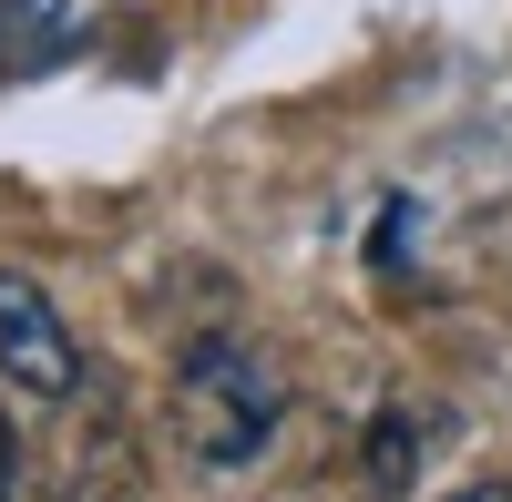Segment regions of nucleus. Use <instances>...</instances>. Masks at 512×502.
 <instances>
[{"mask_svg":"<svg viewBox=\"0 0 512 502\" xmlns=\"http://www.w3.org/2000/svg\"><path fill=\"white\" fill-rule=\"evenodd\" d=\"M277 410H287V380H277V359L256 349V339H195L185 369H175V441L195 451V462H256V451L277 441Z\"/></svg>","mask_w":512,"mask_h":502,"instance_id":"f257e3e1","label":"nucleus"},{"mask_svg":"<svg viewBox=\"0 0 512 502\" xmlns=\"http://www.w3.org/2000/svg\"><path fill=\"white\" fill-rule=\"evenodd\" d=\"M0 369H11V390H31V400H62L82 380V359L62 339L52 298H41V277H21V267H0Z\"/></svg>","mask_w":512,"mask_h":502,"instance_id":"f03ea898","label":"nucleus"},{"mask_svg":"<svg viewBox=\"0 0 512 502\" xmlns=\"http://www.w3.org/2000/svg\"><path fill=\"white\" fill-rule=\"evenodd\" d=\"M93 11L82 0H0V82H41L82 52Z\"/></svg>","mask_w":512,"mask_h":502,"instance_id":"7ed1b4c3","label":"nucleus"},{"mask_svg":"<svg viewBox=\"0 0 512 502\" xmlns=\"http://www.w3.org/2000/svg\"><path fill=\"white\" fill-rule=\"evenodd\" d=\"M441 431H451V421H441L431 400H390V410L369 421V492H410L420 462L441 451Z\"/></svg>","mask_w":512,"mask_h":502,"instance_id":"20e7f679","label":"nucleus"},{"mask_svg":"<svg viewBox=\"0 0 512 502\" xmlns=\"http://www.w3.org/2000/svg\"><path fill=\"white\" fill-rule=\"evenodd\" d=\"M11 472H21V441H11V410H0V502H11Z\"/></svg>","mask_w":512,"mask_h":502,"instance_id":"39448f33","label":"nucleus"},{"mask_svg":"<svg viewBox=\"0 0 512 502\" xmlns=\"http://www.w3.org/2000/svg\"><path fill=\"white\" fill-rule=\"evenodd\" d=\"M451 502H512V482H472V492H451Z\"/></svg>","mask_w":512,"mask_h":502,"instance_id":"423d86ee","label":"nucleus"}]
</instances>
